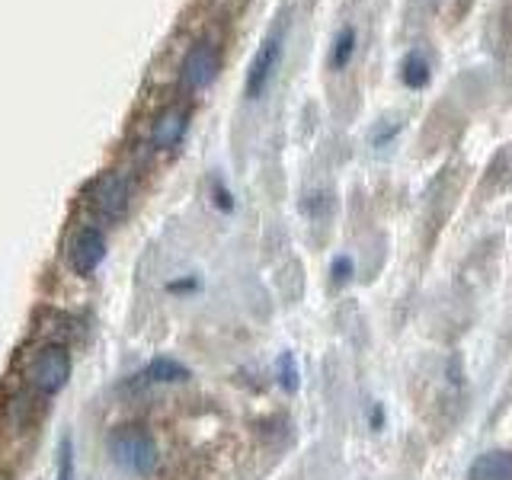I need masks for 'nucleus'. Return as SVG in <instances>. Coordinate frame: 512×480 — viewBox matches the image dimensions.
Here are the masks:
<instances>
[{"instance_id":"obj_16","label":"nucleus","mask_w":512,"mask_h":480,"mask_svg":"<svg viewBox=\"0 0 512 480\" xmlns=\"http://www.w3.org/2000/svg\"><path fill=\"white\" fill-rule=\"evenodd\" d=\"M0 480H7V477H4V474H0Z\"/></svg>"},{"instance_id":"obj_2","label":"nucleus","mask_w":512,"mask_h":480,"mask_svg":"<svg viewBox=\"0 0 512 480\" xmlns=\"http://www.w3.org/2000/svg\"><path fill=\"white\" fill-rule=\"evenodd\" d=\"M282 55H285V29L276 26L263 39V45L256 48V55L247 68V84H244L247 100H260L266 93V87L272 84V77H276L279 64H282Z\"/></svg>"},{"instance_id":"obj_15","label":"nucleus","mask_w":512,"mask_h":480,"mask_svg":"<svg viewBox=\"0 0 512 480\" xmlns=\"http://www.w3.org/2000/svg\"><path fill=\"white\" fill-rule=\"evenodd\" d=\"M215 196H218V205L224 208V212H231V208H234V202H231V192L224 189L221 183H215Z\"/></svg>"},{"instance_id":"obj_14","label":"nucleus","mask_w":512,"mask_h":480,"mask_svg":"<svg viewBox=\"0 0 512 480\" xmlns=\"http://www.w3.org/2000/svg\"><path fill=\"white\" fill-rule=\"evenodd\" d=\"M58 480H71V445L68 442L61 445V474H58Z\"/></svg>"},{"instance_id":"obj_9","label":"nucleus","mask_w":512,"mask_h":480,"mask_svg":"<svg viewBox=\"0 0 512 480\" xmlns=\"http://www.w3.org/2000/svg\"><path fill=\"white\" fill-rule=\"evenodd\" d=\"M400 80H404L407 90H426L429 87L432 64H429V58L420 52V48H413V52H407L404 61H400Z\"/></svg>"},{"instance_id":"obj_12","label":"nucleus","mask_w":512,"mask_h":480,"mask_svg":"<svg viewBox=\"0 0 512 480\" xmlns=\"http://www.w3.org/2000/svg\"><path fill=\"white\" fill-rule=\"evenodd\" d=\"M276 375H279V384L285 391H298V384H301V372H298V359H295V352H282L279 362H276Z\"/></svg>"},{"instance_id":"obj_10","label":"nucleus","mask_w":512,"mask_h":480,"mask_svg":"<svg viewBox=\"0 0 512 480\" xmlns=\"http://www.w3.org/2000/svg\"><path fill=\"white\" fill-rule=\"evenodd\" d=\"M356 45H359V36H356V29H352V26H343L340 32H336V39H333V52H330L333 71L349 68L352 55H356Z\"/></svg>"},{"instance_id":"obj_11","label":"nucleus","mask_w":512,"mask_h":480,"mask_svg":"<svg viewBox=\"0 0 512 480\" xmlns=\"http://www.w3.org/2000/svg\"><path fill=\"white\" fill-rule=\"evenodd\" d=\"M141 378L157 381V384H176V381H186L189 378V368L180 365L176 359H154L148 368H144Z\"/></svg>"},{"instance_id":"obj_6","label":"nucleus","mask_w":512,"mask_h":480,"mask_svg":"<svg viewBox=\"0 0 512 480\" xmlns=\"http://www.w3.org/2000/svg\"><path fill=\"white\" fill-rule=\"evenodd\" d=\"M103 256H106V237L100 228L87 224V228L74 231L71 244H68V263L74 272L90 276V272H96V266L103 263Z\"/></svg>"},{"instance_id":"obj_5","label":"nucleus","mask_w":512,"mask_h":480,"mask_svg":"<svg viewBox=\"0 0 512 480\" xmlns=\"http://www.w3.org/2000/svg\"><path fill=\"white\" fill-rule=\"evenodd\" d=\"M128 196H132V186L122 173H103L100 180L90 186V205L96 215L103 218H119L128 208Z\"/></svg>"},{"instance_id":"obj_7","label":"nucleus","mask_w":512,"mask_h":480,"mask_svg":"<svg viewBox=\"0 0 512 480\" xmlns=\"http://www.w3.org/2000/svg\"><path fill=\"white\" fill-rule=\"evenodd\" d=\"M186 128H189V112L183 106H170L151 125V144L157 151H170L183 141Z\"/></svg>"},{"instance_id":"obj_1","label":"nucleus","mask_w":512,"mask_h":480,"mask_svg":"<svg viewBox=\"0 0 512 480\" xmlns=\"http://www.w3.org/2000/svg\"><path fill=\"white\" fill-rule=\"evenodd\" d=\"M109 455L128 474H154L157 461H160L157 442L148 436V432H141L135 426H125V429L112 432V436H109Z\"/></svg>"},{"instance_id":"obj_3","label":"nucleus","mask_w":512,"mask_h":480,"mask_svg":"<svg viewBox=\"0 0 512 480\" xmlns=\"http://www.w3.org/2000/svg\"><path fill=\"white\" fill-rule=\"evenodd\" d=\"M221 71V52L212 39H199L189 45V52L183 58L180 80L186 90H205L215 84V77Z\"/></svg>"},{"instance_id":"obj_4","label":"nucleus","mask_w":512,"mask_h":480,"mask_svg":"<svg viewBox=\"0 0 512 480\" xmlns=\"http://www.w3.org/2000/svg\"><path fill=\"white\" fill-rule=\"evenodd\" d=\"M68 378H71V356L58 343L45 346L29 368V384L45 397L58 394L64 384H68Z\"/></svg>"},{"instance_id":"obj_13","label":"nucleus","mask_w":512,"mask_h":480,"mask_svg":"<svg viewBox=\"0 0 512 480\" xmlns=\"http://www.w3.org/2000/svg\"><path fill=\"white\" fill-rule=\"evenodd\" d=\"M352 276V256H336V260H333V279L336 282H346Z\"/></svg>"},{"instance_id":"obj_8","label":"nucleus","mask_w":512,"mask_h":480,"mask_svg":"<svg viewBox=\"0 0 512 480\" xmlns=\"http://www.w3.org/2000/svg\"><path fill=\"white\" fill-rule=\"evenodd\" d=\"M471 480H512V452H484L471 464Z\"/></svg>"}]
</instances>
